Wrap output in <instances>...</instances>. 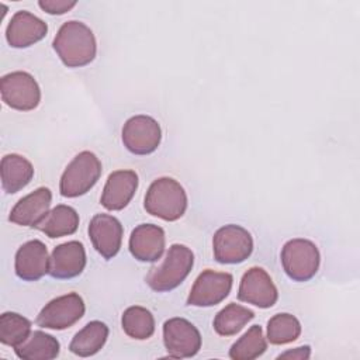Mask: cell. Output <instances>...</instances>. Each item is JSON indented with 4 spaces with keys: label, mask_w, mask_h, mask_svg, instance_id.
Masks as SVG:
<instances>
[{
    "label": "cell",
    "mask_w": 360,
    "mask_h": 360,
    "mask_svg": "<svg viewBox=\"0 0 360 360\" xmlns=\"http://www.w3.org/2000/svg\"><path fill=\"white\" fill-rule=\"evenodd\" d=\"M138 188V174L134 170L112 172L101 194V205L110 211L125 208Z\"/></svg>",
    "instance_id": "cell-18"
},
{
    "label": "cell",
    "mask_w": 360,
    "mask_h": 360,
    "mask_svg": "<svg viewBox=\"0 0 360 360\" xmlns=\"http://www.w3.org/2000/svg\"><path fill=\"white\" fill-rule=\"evenodd\" d=\"M46 32L48 25L45 21L30 11L20 10L11 17L6 28V38L13 48H28L41 41Z\"/></svg>",
    "instance_id": "cell-15"
},
{
    "label": "cell",
    "mask_w": 360,
    "mask_h": 360,
    "mask_svg": "<svg viewBox=\"0 0 360 360\" xmlns=\"http://www.w3.org/2000/svg\"><path fill=\"white\" fill-rule=\"evenodd\" d=\"M214 259L222 264L245 262L253 252L252 235L239 225L221 226L212 238Z\"/></svg>",
    "instance_id": "cell-6"
},
{
    "label": "cell",
    "mask_w": 360,
    "mask_h": 360,
    "mask_svg": "<svg viewBox=\"0 0 360 360\" xmlns=\"http://www.w3.org/2000/svg\"><path fill=\"white\" fill-rule=\"evenodd\" d=\"M162 129L149 115H134L122 127V143L134 155H149L158 149Z\"/></svg>",
    "instance_id": "cell-9"
},
{
    "label": "cell",
    "mask_w": 360,
    "mask_h": 360,
    "mask_svg": "<svg viewBox=\"0 0 360 360\" xmlns=\"http://www.w3.org/2000/svg\"><path fill=\"white\" fill-rule=\"evenodd\" d=\"M89 236L94 249L108 260L121 249L122 225L112 215L97 214L89 224Z\"/></svg>",
    "instance_id": "cell-13"
},
{
    "label": "cell",
    "mask_w": 360,
    "mask_h": 360,
    "mask_svg": "<svg viewBox=\"0 0 360 360\" xmlns=\"http://www.w3.org/2000/svg\"><path fill=\"white\" fill-rule=\"evenodd\" d=\"M31 333V322L15 312H4L0 316V342L15 347Z\"/></svg>",
    "instance_id": "cell-28"
},
{
    "label": "cell",
    "mask_w": 360,
    "mask_h": 360,
    "mask_svg": "<svg viewBox=\"0 0 360 360\" xmlns=\"http://www.w3.org/2000/svg\"><path fill=\"white\" fill-rule=\"evenodd\" d=\"M100 176L101 162L93 152L83 150L66 166L60 177L59 191L68 198L83 195L94 187Z\"/></svg>",
    "instance_id": "cell-4"
},
{
    "label": "cell",
    "mask_w": 360,
    "mask_h": 360,
    "mask_svg": "<svg viewBox=\"0 0 360 360\" xmlns=\"http://www.w3.org/2000/svg\"><path fill=\"white\" fill-rule=\"evenodd\" d=\"M143 205L146 212L153 217L177 221L187 210V194L174 179L159 177L149 186Z\"/></svg>",
    "instance_id": "cell-2"
},
{
    "label": "cell",
    "mask_w": 360,
    "mask_h": 360,
    "mask_svg": "<svg viewBox=\"0 0 360 360\" xmlns=\"http://www.w3.org/2000/svg\"><path fill=\"white\" fill-rule=\"evenodd\" d=\"M53 49L68 68H82L94 60L97 44L93 31L82 21L70 20L62 24Z\"/></svg>",
    "instance_id": "cell-1"
},
{
    "label": "cell",
    "mask_w": 360,
    "mask_h": 360,
    "mask_svg": "<svg viewBox=\"0 0 360 360\" xmlns=\"http://www.w3.org/2000/svg\"><path fill=\"white\" fill-rule=\"evenodd\" d=\"M1 186L8 194H14L24 188L34 177V167L28 159L21 155L10 153L3 156L0 163Z\"/></svg>",
    "instance_id": "cell-20"
},
{
    "label": "cell",
    "mask_w": 360,
    "mask_h": 360,
    "mask_svg": "<svg viewBox=\"0 0 360 360\" xmlns=\"http://www.w3.org/2000/svg\"><path fill=\"white\" fill-rule=\"evenodd\" d=\"M319 250L308 239L295 238L284 243L281 249V264L285 274L294 281L311 280L319 269Z\"/></svg>",
    "instance_id": "cell-5"
},
{
    "label": "cell",
    "mask_w": 360,
    "mask_h": 360,
    "mask_svg": "<svg viewBox=\"0 0 360 360\" xmlns=\"http://www.w3.org/2000/svg\"><path fill=\"white\" fill-rule=\"evenodd\" d=\"M60 345L56 338L42 330H34L18 346L14 347L15 354L22 360H52L58 357Z\"/></svg>",
    "instance_id": "cell-23"
},
{
    "label": "cell",
    "mask_w": 360,
    "mask_h": 360,
    "mask_svg": "<svg viewBox=\"0 0 360 360\" xmlns=\"http://www.w3.org/2000/svg\"><path fill=\"white\" fill-rule=\"evenodd\" d=\"M309 356H311V347L309 346H301V347H295L292 350H287V352L281 353L277 359L305 360V359H309Z\"/></svg>",
    "instance_id": "cell-30"
},
{
    "label": "cell",
    "mask_w": 360,
    "mask_h": 360,
    "mask_svg": "<svg viewBox=\"0 0 360 360\" xmlns=\"http://www.w3.org/2000/svg\"><path fill=\"white\" fill-rule=\"evenodd\" d=\"M255 318V312L243 305L231 302L214 318V329L221 336H233Z\"/></svg>",
    "instance_id": "cell-24"
},
{
    "label": "cell",
    "mask_w": 360,
    "mask_h": 360,
    "mask_svg": "<svg viewBox=\"0 0 360 360\" xmlns=\"http://www.w3.org/2000/svg\"><path fill=\"white\" fill-rule=\"evenodd\" d=\"M15 274L24 281H37L49 273V256L46 246L32 239L20 246L15 253Z\"/></svg>",
    "instance_id": "cell-16"
},
{
    "label": "cell",
    "mask_w": 360,
    "mask_h": 360,
    "mask_svg": "<svg viewBox=\"0 0 360 360\" xmlns=\"http://www.w3.org/2000/svg\"><path fill=\"white\" fill-rule=\"evenodd\" d=\"M232 283L233 277L229 273L204 270L195 278L187 304L193 307H214L229 295Z\"/></svg>",
    "instance_id": "cell-10"
},
{
    "label": "cell",
    "mask_w": 360,
    "mask_h": 360,
    "mask_svg": "<svg viewBox=\"0 0 360 360\" xmlns=\"http://www.w3.org/2000/svg\"><path fill=\"white\" fill-rule=\"evenodd\" d=\"M121 325L124 332L136 340L149 339L155 332V318L152 312L139 305L129 307L124 311Z\"/></svg>",
    "instance_id": "cell-25"
},
{
    "label": "cell",
    "mask_w": 360,
    "mask_h": 360,
    "mask_svg": "<svg viewBox=\"0 0 360 360\" xmlns=\"http://www.w3.org/2000/svg\"><path fill=\"white\" fill-rule=\"evenodd\" d=\"M84 309L83 298L77 292H69L51 300L38 314L37 325L55 330L68 329L82 319Z\"/></svg>",
    "instance_id": "cell-7"
},
{
    "label": "cell",
    "mask_w": 360,
    "mask_h": 360,
    "mask_svg": "<svg viewBox=\"0 0 360 360\" xmlns=\"http://www.w3.org/2000/svg\"><path fill=\"white\" fill-rule=\"evenodd\" d=\"M0 91L1 100L18 111H31L41 101V90L37 80L30 73L21 70L4 75Z\"/></svg>",
    "instance_id": "cell-8"
},
{
    "label": "cell",
    "mask_w": 360,
    "mask_h": 360,
    "mask_svg": "<svg viewBox=\"0 0 360 360\" xmlns=\"http://www.w3.org/2000/svg\"><path fill=\"white\" fill-rule=\"evenodd\" d=\"M300 335L301 323L291 314H276L267 322V340L271 345L291 343L297 340Z\"/></svg>",
    "instance_id": "cell-27"
},
{
    "label": "cell",
    "mask_w": 360,
    "mask_h": 360,
    "mask_svg": "<svg viewBox=\"0 0 360 360\" xmlns=\"http://www.w3.org/2000/svg\"><path fill=\"white\" fill-rule=\"evenodd\" d=\"M52 193L48 187H38L32 193L20 198L13 207L8 219L21 226H35L49 212Z\"/></svg>",
    "instance_id": "cell-19"
},
{
    "label": "cell",
    "mask_w": 360,
    "mask_h": 360,
    "mask_svg": "<svg viewBox=\"0 0 360 360\" xmlns=\"http://www.w3.org/2000/svg\"><path fill=\"white\" fill-rule=\"evenodd\" d=\"M34 228L44 232L49 238H62L72 235L79 228V214L69 205L59 204L53 207L46 217Z\"/></svg>",
    "instance_id": "cell-21"
},
{
    "label": "cell",
    "mask_w": 360,
    "mask_h": 360,
    "mask_svg": "<svg viewBox=\"0 0 360 360\" xmlns=\"http://www.w3.org/2000/svg\"><path fill=\"white\" fill-rule=\"evenodd\" d=\"M163 343L170 357H193L201 349V335L190 321L170 318L163 323Z\"/></svg>",
    "instance_id": "cell-11"
},
{
    "label": "cell",
    "mask_w": 360,
    "mask_h": 360,
    "mask_svg": "<svg viewBox=\"0 0 360 360\" xmlns=\"http://www.w3.org/2000/svg\"><path fill=\"white\" fill-rule=\"evenodd\" d=\"M84 266L86 250L79 240L58 245L49 257V274L58 280H68L82 274Z\"/></svg>",
    "instance_id": "cell-14"
},
{
    "label": "cell",
    "mask_w": 360,
    "mask_h": 360,
    "mask_svg": "<svg viewBox=\"0 0 360 360\" xmlns=\"http://www.w3.org/2000/svg\"><path fill=\"white\" fill-rule=\"evenodd\" d=\"M239 301L252 304L259 308H270L278 300L277 288L262 267H250L240 280L238 290Z\"/></svg>",
    "instance_id": "cell-12"
},
{
    "label": "cell",
    "mask_w": 360,
    "mask_h": 360,
    "mask_svg": "<svg viewBox=\"0 0 360 360\" xmlns=\"http://www.w3.org/2000/svg\"><path fill=\"white\" fill-rule=\"evenodd\" d=\"M194 264L191 249L184 245L174 243L169 248L163 262L152 267L146 276V284L156 292L172 291L179 287L188 276Z\"/></svg>",
    "instance_id": "cell-3"
},
{
    "label": "cell",
    "mask_w": 360,
    "mask_h": 360,
    "mask_svg": "<svg viewBox=\"0 0 360 360\" xmlns=\"http://www.w3.org/2000/svg\"><path fill=\"white\" fill-rule=\"evenodd\" d=\"M108 338V326L101 321H91L80 329L69 345V350L80 357L98 353Z\"/></svg>",
    "instance_id": "cell-22"
},
{
    "label": "cell",
    "mask_w": 360,
    "mask_h": 360,
    "mask_svg": "<svg viewBox=\"0 0 360 360\" xmlns=\"http://www.w3.org/2000/svg\"><path fill=\"white\" fill-rule=\"evenodd\" d=\"M267 349V342L263 336V329L253 325L243 333L229 349V357L233 360H253L262 356Z\"/></svg>",
    "instance_id": "cell-26"
},
{
    "label": "cell",
    "mask_w": 360,
    "mask_h": 360,
    "mask_svg": "<svg viewBox=\"0 0 360 360\" xmlns=\"http://www.w3.org/2000/svg\"><path fill=\"white\" fill-rule=\"evenodd\" d=\"M38 6L48 14H65L76 6V1L69 0H41Z\"/></svg>",
    "instance_id": "cell-29"
},
{
    "label": "cell",
    "mask_w": 360,
    "mask_h": 360,
    "mask_svg": "<svg viewBox=\"0 0 360 360\" xmlns=\"http://www.w3.org/2000/svg\"><path fill=\"white\" fill-rule=\"evenodd\" d=\"M163 228L155 224H141L131 232L129 252L139 262H156L165 252Z\"/></svg>",
    "instance_id": "cell-17"
}]
</instances>
